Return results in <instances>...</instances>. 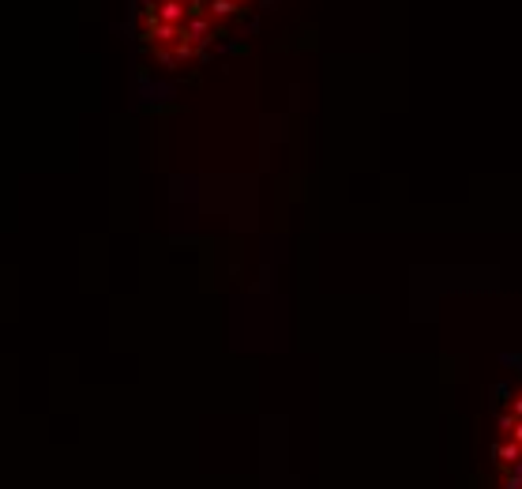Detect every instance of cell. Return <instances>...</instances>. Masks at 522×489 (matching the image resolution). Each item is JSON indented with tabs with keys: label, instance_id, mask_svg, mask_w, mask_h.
Segmentation results:
<instances>
[{
	"label": "cell",
	"instance_id": "6da1fadb",
	"mask_svg": "<svg viewBox=\"0 0 522 489\" xmlns=\"http://www.w3.org/2000/svg\"><path fill=\"white\" fill-rule=\"evenodd\" d=\"M492 459H496V463H515V459H522V444H515V440L492 444Z\"/></svg>",
	"mask_w": 522,
	"mask_h": 489
},
{
	"label": "cell",
	"instance_id": "7a4b0ae2",
	"mask_svg": "<svg viewBox=\"0 0 522 489\" xmlns=\"http://www.w3.org/2000/svg\"><path fill=\"white\" fill-rule=\"evenodd\" d=\"M207 15H211L214 23L229 19V15H237V4H233V0H207Z\"/></svg>",
	"mask_w": 522,
	"mask_h": 489
},
{
	"label": "cell",
	"instance_id": "3957f363",
	"mask_svg": "<svg viewBox=\"0 0 522 489\" xmlns=\"http://www.w3.org/2000/svg\"><path fill=\"white\" fill-rule=\"evenodd\" d=\"M511 410H515V418H522V392L515 395V403H511Z\"/></svg>",
	"mask_w": 522,
	"mask_h": 489
},
{
	"label": "cell",
	"instance_id": "277c9868",
	"mask_svg": "<svg viewBox=\"0 0 522 489\" xmlns=\"http://www.w3.org/2000/svg\"><path fill=\"white\" fill-rule=\"evenodd\" d=\"M233 4H237V8H240V4H248V0H233Z\"/></svg>",
	"mask_w": 522,
	"mask_h": 489
}]
</instances>
